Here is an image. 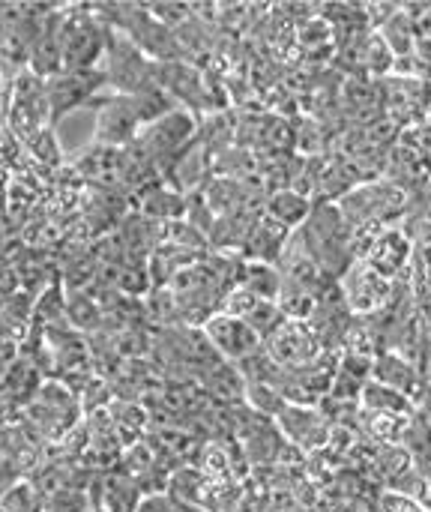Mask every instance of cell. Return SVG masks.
<instances>
[{"label":"cell","instance_id":"cell-1","mask_svg":"<svg viewBox=\"0 0 431 512\" xmlns=\"http://www.w3.org/2000/svg\"><path fill=\"white\" fill-rule=\"evenodd\" d=\"M105 45V33L90 12H69L60 21L63 69H90Z\"/></svg>","mask_w":431,"mask_h":512},{"label":"cell","instance_id":"cell-2","mask_svg":"<svg viewBox=\"0 0 431 512\" xmlns=\"http://www.w3.org/2000/svg\"><path fill=\"white\" fill-rule=\"evenodd\" d=\"M204 339L228 363H243L246 357H252L264 348L261 336L243 318L228 315V312H216V315H210V321H204Z\"/></svg>","mask_w":431,"mask_h":512},{"label":"cell","instance_id":"cell-3","mask_svg":"<svg viewBox=\"0 0 431 512\" xmlns=\"http://www.w3.org/2000/svg\"><path fill=\"white\" fill-rule=\"evenodd\" d=\"M264 348L282 369H300V366H309L312 360L321 357V336L309 321H291L288 318L267 339Z\"/></svg>","mask_w":431,"mask_h":512},{"label":"cell","instance_id":"cell-4","mask_svg":"<svg viewBox=\"0 0 431 512\" xmlns=\"http://www.w3.org/2000/svg\"><path fill=\"white\" fill-rule=\"evenodd\" d=\"M141 114H138V105L132 96H123V99H108L99 105L96 111V138L105 144V147H123L129 144L135 135H138V126H141Z\"/></svg>","mask_w":431,"mask_h":512},{"label":"cell","instance_id":"cell-5","mask_svg":"<svg viewBox=\"0 0 431 512\" xmlns=\"http://www.w3.org/2000/svg\"><path fill=\"white\" fill-rule=\"evenodd\" d=\"M93 87H99V72H93V69H63V72L45 78L51 117H63L69 108H78L81 102H87Z\"/></svg>","mask_w":431,"mask_h":512},{"label":"cell","instance_id":"cell-6","mask_svg":"<svg viewBox=\"0 0 431 512\" xmlns=\"http://www.w3.org/2000/svg\"><path fill=\"white\" fill-rule=\"evenodd\" d=\"M342 297L351 309L357 312H375L387 303L390 297V279L381 276L375 267H369L366 261L354 264L348 270V276L342 279Z\"/></svg>","mask_w":431,"mask_h":512},{"label":"cell","instance_id":"cell-7","mask_svg":"<svg viewBox=\"0 0 431 512\" xmlns=\"http://www.w3.org/2000/svg\"><path fill=\"white\" fill-rule=\"evenodd\" d=\"M195 135V120L180 114V111H168L165 117H159L156 123L147 126V132L141 135V144L147 147V159L165 156L180 150L189 138Z\"/></svg>","mask_w":431,"mask_h":512},{"label":"cell","instance_id":"cell-8","mask_svg":"<svg viewBox=\"0 0 431 512\" xmlns=\"http://www.w3.org/2000/svg\"><path fill=\"white\" fill-rule=\"evenodd\" d=\"M279 426L297 447H306V450H318L330 438L327 420L309 405H285L279 411Z\"/></svg>","mask_w":431,"mask_h":512},{"label":"cell","instance_id":"cell-9","mask_svg":"<svg viewBox=\"0 0 431 512\" xmlns=\"http://www.w3.org/2000/svg\"><path fill=\"white\" fill-rule=\"evenodd\" d=\"M408 258H411V243H408V237H402L399 231H384V234L375 240V246H372L366 264L375 267L381 276L393 279L396 273H402V267L408 264Z\"/></svg>","mask_w":431,"mask_h":512},{"label":"cell","instance_id":"cell-10","mask_svg":"<svg viewBox=\"0 0 431 512\" xmlns=\"http://www.w3.org/2000/svg\"><path fill=\"white\" fill-rule=\"evenodd\" d=\"M243 270H246V273H240L243 291H249L258 300H279L282 297V273H276L267 261H249Z\"/></svg>","mask_w":431,"mask_h":512},{"label":"cell","instance_id":"cell-11","mask_svg":"<svg viewBox=\"0 0 431 512\" xmlns=\"http://www.w3.org/2000/svg\"><path fill=\"white\" fill-rule=\"evenodd\" d=\"M360 399H363V405H366L372 414H390V417H399V414L411 411V399H408V396H402V393H399V390H393V387H384L381 381L366 384V387H363V393H360Z\"/></svg>","mask_w":431,"mask_h":512},{"label":"cell","instance_id":"cell-12","mask_svg":"<svg viewBox=\"0 0 431 512\" xmlns=\"http://www.w3.org/2000/svg\"><path fill=\"white\" fill-rule=\"evenodd\" d=\"M135 512H174V507H171V495H162V492L144 495V498L135 504Z\"/></svg>","mask_w":431,"mask_h":512},{"label":"cell","instance_id":"cell-13","mask_svg":"<svg viewBox=\"0 0 431 512\" xmlns=\"http://www.w3.org/2000/svg\"><path fill=\"white\" fill-rule=\"evenodd\" d=\"M171 507H174V512H213V510H207V507H201V504H192V501H177V498H171Z\"/></svg>","mask_w":431,"mask_h":512},{"label":"cell","instance_id":"cell-14","mask_svg":"<svg viewBox=\"0 0 431 512\" xmlns=\"http://www.w3.org/2000/svg\"><path fill=\"white\" fill-rule=\"evenodd\" d=\"M0 512H3V510H0Z\"/></svg>","mask_w":431,"mask_h":512}]
</instances>
